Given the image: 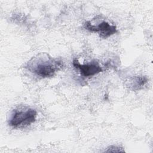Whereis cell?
Instances as JSON below:
<instances>
[{"instance_id": "cell-1", "label": "cell", "mask_w": 153, "mask_h": 153, "mask_svg": "<svg viewBox=\"0 0 153 153\" xmlns=\"http://www.w3.org/2000/svg\"><path fill=\"white\" fill-rule=\"evenodd\" d=\"M62 62L46 53H41L32 57L25 65L30 72L41 78H50L61 69Z\"/></svg>"}, {"instance_id": "cell-2", "label": "cell", "mask_w": 153, "mask_h": 153, "mask_svg": "<svg viewBox=\"0 0 153 153\" xmlns=\"http://www.w3.org/2000/svg\"><path fill=\"white\" fill-rule=\"evenodd\" d=\"M37 112L27 106L18 107L11 112L8 120V125L15 128H20L30 126L36 121Z\"/></svg>"}, {"instance_id": "cell-3", "label": "cell", "mask_w": 153, "mask_h": 153, "mask_svg": "<svg viewBox=\"0 0 153 153\" xmlns=\"http://www.w3.org/2000/svg\"><path fill=\"white\" fill-rule=\"evenodd\" d=\"M84 27L90 32L98 33L100 37L104 39L117 32V29L115 25L104 20L96 25L90 21H86L84 23Z\"/></svg>"}, {"instance_id": "cell-4", "label": "cell", "mask_w": 153, "mask_h": 153, "mask_svg": "<svg viewBox=\"0 0 153 153\" xmlns=\"http://www.w3.org/2000/svg\"><path fill=\"white\" fill-rule=\"evenodd\" d=\"M72 65L79 71L81 75L85 78H90L103 71V68L95 60L82 64L78 59H74L72 62Z\"/></svg>"}, {"instance_id": "cell-5", "label": "cell", "mask_w": 153, "mask_h": 153, "mask_svg": "<svg viewBox=\"0 0 153 153\" xmlns=\"http://www.w3.org/2000/svg\"><path fill=\"white\" fill-rule=\"evenodd\" d=\"M147 81L148 78L145 76H133L129 79V84L128 85L133 90H139L140 88L144 86Z\"/></svg>"}, {"instance_id": "cell-6", "label": "cell", "mask_w": 153, "mask_h": 153, "mask_svg": "<svg viewBox=\"0 0 153 153\" xmlns=\"http://www.w3.org/2000/svg\"><path fill=\"white\" fill-rule=\"evenodd\" d=\"M105 152H124V150L123 148L118 146L112 145L108 148L105 151Z\"/></svg>"}]
</instances>
